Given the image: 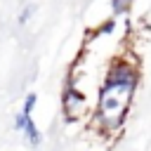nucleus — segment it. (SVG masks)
I'll use <instances>...</instances> for the list:
<instances>
[{
  "mask_svg": "<svg viewBox=\"0 0 151 151\" xmlns=\"http://www.w3.org/2000/svg\"><path fill=\"white\" fill-rule=\"evenodd\" d=\"M137 83H139V68H137L134 57L125 54L109 61L104 83L97 94V109L90 120V125L99 134H113L120 130L130 111Z\"/></svg>",
  "mask_w": 151,
  "mask_h": 151,
  "instance_id": "obj_1",
  "label": "nucleus"
},
{
  "mask_svg": "<svg viewBox=\"0 0 151 151\" xmlns=\"http://www.w3.org/2000/svg\"><path fill=\"white\" fill-rule=\"evenodd\" d=\"M87 111H90V104L78 87V78H73V73H71L66 85H64V92H61V113H64L66 120L73 123V120L85 118Z\"/></svg>",
  "mask_w": 151,
  "mask_h": 151,
  "instance_id": "obj_2",
  "label": "nucleus"
},
{
  "mask_svg": "<svg viewBox=\"0 0 151 151\" xmlns=\"http://www.w3.org/2000/svg\"><path fill=\"white\" fill-rule=\"evenodd\" d=\"M14 127H17V130L28 139V144H31V146H38V144L42 142L40 130L35 127V123H33V118H31L28 113H24V111H21V113L14 118Z\"/></svg>",
  "mask_w": 151,
  "mask_h": 151,
  "instance_id": "obj_3",
  "label": "nucleus"
},
{
  "mask_svg": "<svg viewBox=\"0 0 151 151\" xmlns=\"http://www.w3.org/2000/svg\"><path fill=\"white\" fill-rule=\"evenodd\" d=\"M132 2L134 0H111V14L113 17H123L132 9Z\"/></svg>",
  "mask_w": 151,
  "mask_h": 151,
  "instance_id": "obj_4",
  "label": "nucleus"
},
{
  "mask_svg": "<svg viewBox=\"0 0 151 151\" xmlns=\"http://www.w3.org/2000/svg\"><path fill=\"white\" fill-rule=\"evenodd\" d=\"M113 31H116V19L111 17V19H106V21H104V24L94 31V35H111Z\"/></svg>",
  "mask_w": 151,
  "mask_h": 151,
  "instance_id": "obj_5",
  "label": "nucleus"
},
{
  "mask_svg": "<svg viewBox=\"0 0 151 151\" xmlns=\"http://www.w3.org/2000/svg\"><path fill=\"white\" fill-rule=\"evenodd\" d=\"M33 12H35V5H33V2L24 5V9L19 12V19H17V21H19V24H26V21H28V19L33 17Z\"/></svg>",
  "mask_w": 151,
  "mask_h": 151,
  "instance_id": "obj_6",
  "label": "nucleus"
},
{
  "mask_svg": "<svg viewBox=\"0 0 151 151\" xmlns=\"http://www.w3.org/2000/svg\"><path fill=\"white\" fill-rule=\"evenodd\" d=\"M35 104H38V94H33V92H31V94H26V99H24V109H21V111L31 116V113H33V109H35Z\"/></svg>",
  "mask_w": 151,
  "mask_h": 151,
  "instance_id": "obj_7",
  "label": "nucleus"
}]
</instances>
